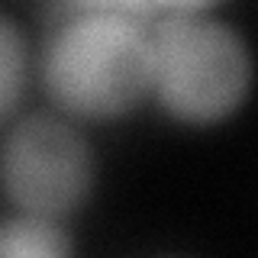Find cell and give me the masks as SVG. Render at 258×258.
I'll use <instances>...</instances> for the list:
<instances>
[{
  "instance_id": "cell-4",
  "label": "cell",
  "mask_w": 258,
  "mask_h": 258,
  "mask_svg": "<svg viewBox=\"0 0 258 258\" xmlns=\"http://www.w3.org/2000/svg\"><path fill=\"white\" fill-rule=\"evenodd\" d=\"M75 242L52 216L23 213L0 226V255H39V258H58L71 255Z\"/></svg>"
},
{
  "instance_id": "cell-2",
  "label": "cell",
  "mask_w": 258,
  "mask_h": 258,
  "mask_svg": "<svg viewBox=\"0 0 258 258\" xmlns=\"http://www.w3.org/2000/svg\"><path fill=\"white\" fill-rule=\"evenodd\" d=\"M252 87L248 45L204 13L158 16L152 32V91L174 119L210 126L232 116Z\"/></svg>"
},
{
  "instance_id": "cell-1",
  "label": "cell",
  "mask_w": 258,
  "mask_h": 258,
  "mask_svg": "<svg viewBox=\"0 0 258 258\" xmlns=\"http://www.w3.org/2000/svg\"><path fill=\"white\" fill-rule=\"evenodd\" d=\"M42 78L71 116H126L152 91V32L126 16L64 20L45 48Z\"/></svg>"
},
{
  "instance_id": "cell-7",
  "label": "cell",
  "mask_w": 258,
  "mask_h": 258,
  "mask_svg": "<svg viewBox=\"0 0 258 258\" xmlns=\"http://www.w3.org/2000/svg\"><path fill=\"white\" fill-rule=\"evenodd\" d=\"M220 0H152L158 13H204Z\"/></svg>"
},
{
  "instance_id": "cell-5",
  "label": "cell",
  "mask_w": 258,
  "mask_h": 258,
  "mask_svg": "<svg viewBox=\"0 0 258 258\" xmlns=\"http://www.w3.org/2000/svg\"><path fill=\"white\" fill-rule=\"evenodd\" d=\"M26 39L10 16L0 13V119L16 110L26 87Z\"/></svg>"
},
{
  "instance_id": "cell-6",
  "label": "cell",
  "mask_w": 258,
  "mask_h": 258,
  "mask_svg": "<svg viewBox=\"0 0 258 258\" xmlns=\"http://www.w3.org/2000/svg\"><path fill=\"white\" fill-rule=\"evenodd\" d=\"M55 13L64 20H75V16H126L136 23H158V10L152 7V0H52Z\"/></svg>"
},
{
  "instance_id": "cell-3",
  "label": "cell",
  "mask_w": 258,
  "mask_h": 258,
  "mask_svg": "<svg viewBox=\"0 0 258 258\" xmlns=\"http://www.w3.org/2000/svg\"><path fill=\"white\" fill-rule=\"evenodd\" d=\"M0 187L23 213L71 216L94 187V152L71 123L48 113L20 119L0 149Z\"/></svg>"
}]
</instances>
